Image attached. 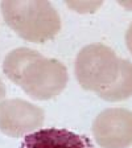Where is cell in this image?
<instances>
[{
    "label": "cell",
    "mask_w": 132,
    "mask_h": 148,
    "mask_svg": "<svg viewBox=\"0 0 132 148\" xmlns=\"http://www.w3.org/2000/svg\"><path fill=\"white\" fill-rule=\"evenodd\" d=\"M41 107L23 99H5L0 103V131L12 138H20L37 131L44 123Z\"/></svg>",
    "instance_id": "5"
},
{
    "label": "cell",
    "mask_w": 132,
    "mask_h": 148,
    "mask_svg": "<svg viewBox=\"0 0 132 148\" xmlns=\"http://www.w3.org/2000/svg\"><path fill=\"white\" fill-rule=\"evenodd\" d=\"M95 142L103 148H127L132 144V112L126 108H107L94 119Z\"/></svg>",
    "instance_id": "4"
},
{
    "label": "cell",
    "mask_w": 132,
    "mask_h": 148,
    "mask_svg": "<svg viewBox=\"0 0 132 148\" xmlns=\"http://www.w3.org/2000/svg\"><path fill=\"white\" fill-rule=\"evenodd\" d=\"M126 44H127V48H128L129 53L132 54V23L129 24L128 29L126 32Z\"/></svg>",
    "instance_id": "8"
},
{
    "label": "cell",
    "mask_w": 132,
    "mask_h": 148,
    "mask_svg": "<svg viewBox=\"0 0 132 148\" xmlns=\"http://www.w3.org/2000/svg\"><path fill=\"white\" fill-rule=\"evenodd\" d=\"M0 7L7 25L27 41L45 42L54 38L61 29L60 15L49 1L8 0Z\"/></svg>",
    "instance_id": "2"
},
{
    "label": "cell",
    "mask_w": 132,
    "mask_h": 148,
    "mask_svg": "<svg viewBox=\"0 0 132 148\" xmlns=\"http://www.w3.org/2000/svg\"><path fill=\"white\" fill-rule=\"evenodd\" d=\"M5 92H7V90H5V85L3 83V81L0 79V103L4 101V98H5Z\"/></svg>",
    "instance_id": "9"
},
{
    "label": "cell",
    "mask_w": 132,
    "mask_h": 148,
    "mask_svg": "<svg viewBox=\"0 0 132 148\" xmlns=\"http://www.w3.org/2000/svg\"><path fill=\"white\" fill-rule=\"evenodd\" d=\"M98 97L108 102H119L132 97V64L120 58L119 74L111 86L98 92Z\"/></svg>",
    "instance_id": "7"
},
{
    "label": "cell",
    "mask_w": 132,
    "mask_h": 148,
    "mask_svg": "<svg viewBox=\"0 0 132 148\" xmlns=\"http://www.w3.org/2000/svg\"><path fill=\"white\" fill-rule=\"evenodd\" d=\"M21 148H92L83 135L66 128H41L24 136Z\"/></svg>",
    "instance_id": "6"
},
{
    "label": "cell",
    "mask_w": 132,
    "mask_h": 148,
    "mask_svg": "<svg viewBox=\"0 0 132 148\" xmlns=\"http://www.w3.org/2000/svg\"><path fill=\"white\" fill-rule=\"evenodd\" d=\"M119 62L120 58L111 48L103 44H90L77 54L74 73L83 89L98 94L116 81Z\"/></svg>",
    "instance_id": "3"
},
{
    "label": "cell",
    "mask_w": 132,
    "mask_h": 148,
    "mask_svg": "<svg viewBox=\"0 0 132 148\" xmlns=\"http://www.w3.org/2000/svg\"><path fill=\"white\" fill-rule=\"evenodd\" d=\"M3 71L31 98L48 101L65 90L69 81L66 66L55 58H46L29 48H17L7 54Z\"/></svg>",
    "instance_id": "1"
}]
</instances>
